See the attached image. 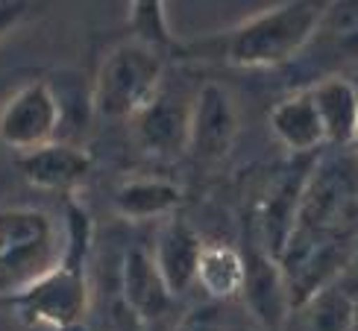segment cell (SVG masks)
Returning a JSON list of instances; mask_svg holds the SVG:
<instances>
[{
  "label": "cell",
  "instance_id": "obj_8",
  "mask_svg": "<svg viewBox=\"0 0 358 331\" xmlns=\"http://www.w3.org/2000/svg\"><path fill=\"white\" fill-rule=\"evenodd\" d=\"M238 129H241V117L229 88L220 82H203L197 97L191 100L188 153L200 161H220L232 149Z\"/></svg>",
  "mask_w": 358,
  "mask_h": 331
},
{
  "label": "cell",
  "instance_id": "obj_18",
  "mask_svg": "<svg viewBox=\"0 0 358 331\" xmlns=\"http://www.w3.org/2000/svg\"><path fill=\"white\" fill-rule=\"evenodd\" d=\"M294 314H300V320L306 323L308 331H355L358 302L347 284L338 281L323 293H317L315 299H308Z\"/></svg>",
  "mask_w": 358,
  "mask_h": 331
},
{
  "label": "cell",
  "instance_id": "obj_2",
  "mask_svg": "<svg viewBox=\"0 0 358 331\" xmlns=\"http://www.w3.org/2000/svg\"><path fill=\"white\" fill-rule=\"evenodd\" d=\"M335 0H285L215 38V53L235 68H276L317 36Z\"/></svg>",
  "mask_w": 358,
  "mask_h": 331
},
{
  "label": "cell",
  "instance_id": "obj_5",
  "mask_svg": "<svg viewBox=\"0 0 358 331\" xmlns=\"http://www.w3.org/2000/svg\"><path fill=\"white\" fill-rule=\"evenodd\" d=\"M162 73L165 59L159 47L136 36L117 41L100 59L92 88L94 112L106 120H132L162 91Z\"/></svg>",
  "mask_w": 358,
  "mask_h": 331
},
{
  "label": "cell",
  "instance_id": "obj_16",
  "mask_svg": "<svg viewBox=\"0 0 358 331\" xmlns=\"http://www.w3.org/2000/svg\"><path fill=\"white\" fill-rule=\"evenodd\" d=\"M112 205L117 214L129 220H153V217H171L182 205V188L156 176H138L129 182L117 185L112 193Z\"/></svg>",
  "mask_w": 358,
  "mask_h": 331
},
{
  "label": "cell",
  "instance_id": "obj_4",
  "mask_svg": "<svg viewBox=\"0 0 358 331\" xmlns=\"http://www.w3.org/2000/svg\"><path fill=\"white\" fill-rule=\"evenodd\" d=\"M65 226L48 208L0 205V299H12L38 284L65 255Z\"/></svg>",
  "mask_w": 358,
  "mask_h": 331
},
{
  "label": "cell",
  "instance_id": "obj_13",
  "mask_svg": "<svg viewBox=\"0 0 358 331\" xmlns=\"http://www.w3.org/2000/svg\"><path fill=\"white\" fill-rule=\"evenodd\" d=\"M203 240L182 217H168V223L156 235V247L150 249L162 279L173 296L185 293L197 281V264L203 252Z\"/></svg>",
  "mask_w": 358,
  "mask_h": 331
},
{
  "label": "cell",
  "instance_id": "obj_7",
  "mask_svg": "<svg viewBox=\"0 0 358 331\" xmlns=\"http://www.w3.org/2000/svg\"><path fill=\"white\" fill-rule=\"evenodd\" d=\"M132 141L150 159L173 161L188 153L191 141V103L159 91L147 106L129 120Z\"/></svg>",
  "mask_w": 358,
  "mask_h": 331
},
{
  "label": "cell",
  "instance_id": "obj_1",
  "mask_svg": "<svg viewBox=\"0 0 358 331\" xmlns=\"http://www.w3.org/2000/svg\"><path fill=\"white\" fill-rule=\"evenodd\" d=\"M65 255L48 276L29 290L12 299L18 317L29 325H41L50 331H73L80 328L92 308L88 293V247H92V223L77 203L65 208Z\"/></svg>",
  "mask_w": 358,
  "mask_h": 331
},
{
  "label": "cell",
  "instance_id": "obj_23",
  "mask_svg": "<svg viewBox=\"0 0 358 331\" xmlns=\"http://www.w3.org/2000/svg\"><path fill=\"white\" fill-rule=\"evenodd\" d=\"M350 149H352V153L358 156V129H355V138H352V144H350Z\"/></svg>",
  "mask_w": 358,
  "mask_h": 331
},
{
  "label": "cell",
  "instance_id": "obj_22",
  "mask_svg": "<svg viewBox=\"0 0 358 331\" xmlns=\"http://www.w3.org/2000/svg\"><path fill=\"white\" fill-rule=\"evenodd\" d=\"M347 273H355V284H358V249H355V258H352V267L347 270Z\"/></svg>",
  "mask_w": 358,
  "mask_h": 331
},
{
  "label": "cell",
  "instance_id": "obj_3",
  "mask_svg": "<svg viewBox=\"0 0 358 331\" xmlns=\"http://www.w3.org/2000/svg\"><path fill=\"white\" fill-rule=\"evenodd\" d=\"M355 217H358V156L350 147H335V153H320L315 164H311L288 249L326 237L352 235Z\"/></svg>",
  "mask_w": 358,
  "mask_h": 331
},
{
  "label": "cell",
  "instance_id": "obj_10",
  "mask_svg": "<svg viewBox=\"0 0 358 331\" xmlns=\"http://www.w3.org/2000/svg\"><path fill=\"white\" fill-rule=\"evenodd\" d=\"M250 247L244 252V264H247V279H244V302L250 314L256 317L264 328L279 331V325L285 323L291 314L288 305V290H285V276H282L279 261L267 252L259 237H247Z\"/></svg>",
  "mask_w": 358,
  "mask_h": 331
},
{
  "label": "cell",
  "instance_id": "obj_17",
  "mask_svg": "<svg viewBox=\"0 0 358 331\" xmlns=\"http://www.w3.org/2000/svg\"><path fill=\"white\" fill-rule=\"evenodd\" d=\"M247 279L244 252L229 244H206L200 252L197 264V284L215 299V302H227V299L241 296Z\"/></svg>",
  "mask_w": 358,
  "mask_h": 331
},
{
  "label": "cell",
  "instance_id": "obj_15",
  "mask_svg": "<svg viewBox=\"0 0 358 331\" xmlns=\"http://www.w3.org/2000/svg\"><path fill=\"white\" fill-rule=\"evenodd\" d=\"M326 129V144L350 147L358 129V88L347 77H326L308 88Z\"/></svg>",
  "mask_w": 358,
  "mask_h": 331
},
{
  "label": "cell",
  "instance_id": "obj_21",
  "mask_svg": "<svg viewBox=\"0 0 358 331\" xmlns=\"http://www.w3.org/2000/svg\"><path fill=\"white\" fill-rule=\"evenodd\" d=\"M24 12H27V0H0V38H3L9 29L18 27Z\"/></svg>",
  "mask_w": 358,
  "mask_h": 331
},
{
  "label": "cell",
  "instance_id": "obj_9",
  "mask_svg": "<svg viewBox=\"0 0 358 331\" xmlns=\"http://www.w3.org/2000/svg\"><path fill=\"white\" fill-rule=\"evenodd\" d=\"M315 159L303 156L300 161H294L288 170H282L273 185L264 191L262 205H259V244L273 255L279 261L285 255L288 244H291V235H294V226H296V208H300V197H303V188H306V179Z\"/></svg>",
  "mask_w": 358,
  "mask_h": 331
},
{
  "label": "cell",
  "instance_id": "obj_20",
  "mask_svg": "<svg viewBox=\"0 0 358 331\" xmlns=\"http://www.w3.org/2000/svg\"><path fill=\"white\" fill-rule=\"evenodd\" d=\"M173 331H227V317H223L217 302L197 305L176 323Z\"/></svg>",
  "mask_w": 358,
  "mask_h": 331
},
{
  "label": "cell",
  "instance_id": "obj_19",
  "mask_svg": "<svg viewBox=\"0 0 358 331\" xmlns=\"http://www.w3.org/2000/svg\"><path fill=\"white\" fill-rule=\"evenodd\" d=\"M129 33L159 50L173 47L165 0H129Z\"/></svg>",
  "mask_w": 358,
  "mask_h": 331
},
{
  "label": "cell",
  "instance_id": "obj_14",
  "mask_svg": "<svg viewBox=\"0 0 358 331\" xmlns=\"http://www.w3.org/2000/svg\"><path fill=\"white\" fill-rule=\"evenodd\" d=\"M271 132L282 147H288L296 156L317 153L326 144V129L311 91H296L279 100L271 109Z\"/></svg>",
  "mask_w": 358,
  "mask_h": 331
},
{
  "label": "cell",
  "instance_id": "obj_6",
  "mask_svg": "<svg viewBox=\"0 0 358 331\" xmlns=\"http://www.w3.org/2000/svg\"><path fill=\"white\" fill-rule=\"evenodd\" d=\"M62 126V103L44 80H29L0 106V144L15 153H29L56 141Z\"/></svg>",
  "mask_w": 358,
  "mask_h": 331
},
{
  "label": "cell",
  "instance_id": "obj_12",
  "mask_svg": "<svg viewBox=\"0 0 358 331\" xmlns=\"http://www.w3.org/2000/svg\"><path fill=\"white\" fill-rule=\"evenodd\" d=\"M121 296L127 308L136 314L141 323H156L171 311L173 293L168 290L165 279H162L156 258L150 249L132 247L124 255L121 267Z\"/></svg>",
  "mask_w": 358,
  "mask_h": 331
},
{
  "label": "cell",
  "instance_id": "obj_11",
  "mask_svg": "<svg viewBox=\"0 0 358 331\" xmlns=\"http://www.w3.org/2000/svg\"><path fill=\"white\" fill-rule=\"evenodd\" d=\"M18 168L27 182L38 191L71 193L92 173V156H88L83 147H73L65 141H50L38 149L24 153L18 159Z\"/></svg>",
  "mask_w": 358,
  "mask_h": 331
}]
</instances>
